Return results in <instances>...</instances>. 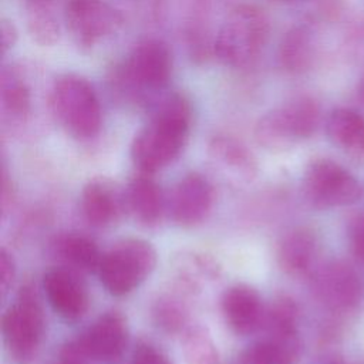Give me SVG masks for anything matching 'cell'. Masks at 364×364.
<instances>
[{"label":"cell","instance_id":"1","mask_svg":"<svg viewBox=\"0 0 364 364\" xmlns=\"http://www.w3.org/2000/svg\"><path fill=\"white\" fill-rule=\"evenodd\" d=\"M192 118V104L183 92L162 95L132 139L131 158L135 166L141 172L154 173L171 165L188 142Z\"/></svg>","mask_w":364,"mask_h":364},{"label":"cell","instance_id":"2","mask_svg":"<svg viewBox=\"0 0 364 364\" xmlns=\"http://www.w3.org/2000/svg\"><path fill=\"white\" fill-rule=\"evenodd\" d=\"M173 55L159 38H144L111 68L109 84L118 98L134 105H152L172 77Z\"/></svg>","mask_w":364,"mask_h":364},{"label":"cell","instance_id":"3","mask_svg":"<svg viewBox=\"0 0 364 364\" xmlns=\"http://www.w3.org/2000/svg\"><path fill=\"white\" fill-rule=\"evenodd\" d=\"M270 21L263 9L243 3L233 7L213 38V54L230 68H250L263 54Z\"/></svg>","mask_w":364,"mask_h":364},{"label":"cell","instance_id":"4","mask_svg":"<svg viewBox=\"0 0 364 364\" xmlns=\"http://www.w3.org/2000/svg\"><path fill=\"white\" fill-rule=\"evenodd\" d=\"M48 108L58 125L75 139H91L102 125V108L94 85L82 75H58L48 92Z\"/></svg>","mask_w":364,"mask_h":364},{"label":"cell","instance_id":"5","mask_svg":"<svg viewBox=\"0 0 364 364\" xmlns=\"http://www.w3.org/2000/svg\"><path fill=\"white\" fill-rule=\"evenodd\" d=\"M320 122V102L310 94H297L259 118L255 139L270 152H283L311 138Z\"/></svg>","mask_w":364,"mask_h":364},{"label":"cell","instance_id":"6","mask_svg":"<svg viewBox=\"0 0 364 364\" xmlns=\"http://www.w3.org/2000/svg\"><path fill=\"white\" fill-rule=\"evenodd\" d=\"M156 262V250L149 242L128 237L102 255L97 273L105 290L119 297L135 290L155 270Z\"/></svg>","mask_w":364,"mask_h":364},{"label":"cell","instance_id":"7","mask_svg":"<svg viewBox=\"0 0 364 364\" xmlns=\"http://www.w3.org/2000/svg\"><path fill=\"white\" fill-rule=\"evenodd\" d=\"M1 334L6 350L16 364L33 361L44 334V314L33 287L23 286L6 309Z\"/></svg>","mask_w":364,"mask_h":364},{"label":"cell","instance_id":"8","mask_svg":"<svg viewBox=\"0 0 364 364\" xmlns=\"http://www.w3.org/2000/svg\"><path fill=\"white\" fill-rule=\"evenodd\" d=\"M301 188L306 200L316 209L351 206L363 196L357 178L330 158H316L307 164Z\"/></svg>","mask_w":364,"mask_h":364},{"label":"cell","instance_id":"9","mask_svg":"<svg viewBox=\"0 0 364 364\" xmlns=\"http://www.w3.org/2000/svg\"><path fill=\"white\" fill-rule=\"evenodd\" d=\"M64 21L74 44L82 51H91L115 34L124 18L107 0H67Z\"/></svg>","mask_w":364,"mask_h":364},{"label":"cell","instance_id":"10","mask_svg":"<svg viewBox=\"0 0 364 364\" xmlns=\"http://www.w3.org/2000/svg\"><path fill=\"white\" fill-rule=\"evenodd\" d=\"M363 279L350 263L331 260L313 274V291L320 304L331 313L354 311L363 297Z\"/></svg>","mask_w":364,"mask_h":364},{"label":"cell","instance_id":"11","mask_svg":"<svg viewBox=\"0 0 364 364\" xmlns=\"http://www.w3.org/2000/svg\"><path fill=\"white\" fill-rule=\"evenodd\" d=\"M215 203V189L208 178L199 172L183 175L172 189L169 212L172 220L182 228L202 223Z\"/></svg>","mask_w":364,"mask_h":364},{"label":"cell","instance_id":"12","mask_svg":"<svg viewBox=\"0 0 364 364\" xmlns=\"http://www.w3.org/2000/svg\"><path fill=\"white\" fill-rule=\"evenodd\" d=\"M78 341L90 360L114 364L122 358L129 343L127 318L119 311H107L78 337Z\"/></svg>","mask_w":364,"mask_h":364},{"label":"cell","instance_id":"13","mask_svg":"<svg viewBox=\"0 0 364 364\" xmlns=\"http://www.w3.org/2000/svg\"><path fill=\"white\" fill-rule=\"evenodd\" d=\"M43 287L51 309L68 323L81 320L90 306L82 282L68 269L54 267L44 273Z\"/></svg>","mask_w":364,"mask_h":364},{"label":"cell","instance_id":"14","mask_svg":"<svg viewBox=\"0 0 364 364\" xmlns=\"http://www.w3.org/2000/svg\"><path fill=\"white\" fill-rule=\"evenodd\" d=\"M222 314L229 328L239 336L252 334L264 317V309L259 291L245 283H237L225 290L220 300Z\"/></svg>","mask_w":364,"mask_h":364},{"label":"cell","instance_id":"15","mask_svg":"<svg viewBox=\"0 0 364 364\" xmlns=\"http://www.w3.org/2000/svg\"><path fill=\"white\" fill-rule=\"evenodd\" d=\"M318 255V239L306 226L286 232L277 243L276 259L279 267L289 276L300 277L311 273Z\"/></svg>","mask_w":364,"mask_h":364},{"label":"cell","instance_id":"16","mask_svg":"<svg viewBox=\"0 0 364 364\" xmlns=\"http://www.w3.org/2000/svg\"><path fill=\"white\" fill-rule=\"evenodd\" d=\"M326 134L353 164H364V114L348 107L334 108L326 119Z\"/></svg>","mask_w":364,"mask_h":364},{"label":"cell","instance_id":"17","mask_svg":"<svg viewBox=\"0 0 364 364\" xmlns=\"http://www.w3.org/2000/svg\"><path fill=\"white\" fill-rule=\"evenodd\" d=\"M316 58L317 41L310 26L297 24L283 34L277 48V61L286 74L304 75L314 67Z\"/></svg>","mask_w":364,"mask_h":364},{"label":"cell","instance_id":"18","mask_svg":"<svg viewBox=\"0 0 364 364\" xmlns=\"http://www.w3.org/2000/svg\"><path fill=\"white\" fill-rule=\"evenodd\" d=\"M125 205L134 219L144 226H155L164 213L165 202L161 186L151 173L135 175L125 192Z\"/></svg>","mask_w":364,"mask_h":364},{"label":"cell","instance_id":"19","mask_svg":"<svg viewBox=\"0 0 364 364\" xmlns=\"http://www.w3.org/2000/svg\"><path fill=\"white\" fill-rule=\"evenodd\" d=\"M81 209L84 218L92 226H108L122 212V199L114 185L102 178L90 181L81 193Z\"/></svg>","mask_w":364,"mask_h":364},{"label":"cell","instance_id":"20","mask_svg":"<svg viewBox=\"0 0 364 364\" xmlns=\"http://www.w3.org/2000/svg\"><path fill=\"white\" fill-rule=\"evenodd\" d=\"M210 158L226 172L243 181L253 179L257 172V162L250 149L230 135H215L208 146Z\"/></svg>","mask_w":364,"mask_h":364},{"label":"cell","instance_id":"21","mask_svg":"<svg viewBox=\"0 0 364 364\" xmlns=\"http://www.w3.org/2000/svg\"><path fill=\"white\" fill-rule=\"evenodd\" d=\"M0 104L3 115L14 122H24L31 114V88L21 71L14 65L1 68Z\"/></svg>","mask_w":364,"mask_h":364},{"label":"cell","instance_id":"22","mask_svg":"<svg viewBox=\"0 0 364 364\" xmlns=\"http://www.w3.org/2000/svg\"><path fill=\"white\" fill-rule=\"evenodd\" d=\"M301 355V340L266 337L249 344L239 357L240 364H297Z\"/></svg>","mask_w":364,"mask_h":364},{"label":"cell","instance_id":"23","mask_svg":"<svg viewBox=\"0 0 364 364\" xmlns=\"http://www.w3.org/2000/svg\"><path fill=\"white\" fill-rule=\"evenodd\" d=\"M299 306L289 296L276 297L264 311L263 323L267 337L279 340H294L299 336Z\"/></svg>","mask_w":364,"mask_h":364},{"label":"cell","instance_id":"24","mask_svg":"<svg viewBox=\"0 0 364 364\" xmlns=\"http://www.w3.org/2000/svg\"><path fill=\"white\" fill-rule=\"evenodd\" d=\"M57 252L73 267L81 272H98L102 253L98 246L81 235H65L57 242Z\"/></svg>","mask_w":364,"mask_h":364},{"label":"cell","instance_id":"25","mask_svg":"<svg viewBox=\"0 0 364 364\" xmlns=\"http://www.w3.org/2000/svg\"><path fill=\"white\" fill-rule=\"evenodd\" d=\"M26 26L31 40L41 47H51L60 38L58 20L44 1L30 0L26 13Z\"/></svg>","mask_w":364,"mask_h":364},{"label":"cell","instance_id":"26","mask_svg":"<svg viewBox=\"0 0 364 364\" xmlns=\"http://www.w3.org/2000/svg\"><path fill=\"white\" fill-rule=\"evenodd\" d=\"M182 354L186 364H222L218 346L202 326H189L183 331Z\"/></svg>","mask_w":364,"mask_h":364},{"label":"cell","instance_id":"27","mask_svg":"<svg viewBox=\"0 0 364 364\" xmlns=\"http://www.w3.org/2000/svg\"><path fill=\"white\" fill-rule=\"evenodd\" d=\"M154 323L168 334L185 331L188 323V310L181 299L165 294L161 296L152 306Z\"/></svg>","mask_w":364,"mask_h":364},{"label":"cell","instance_id":"28","mask_svg":"<svg viewBox=\"0 0 364 364\" xmlns=\"http://www.w3.org/2000/svg\"><path fill=\"white\" fill-rule=\"evenodd\" d=\"M348 247L355 262L364 266V212L354 215L347 226Z\"/></svg>","mask_w":364,"mask_h":364},{"label":"cell","instance_id":"29","mask_svg":"<svg viewBox=\"0 0 364 364\" xmlns=\"http://www.w3.org/2000/svg\"><path fill=\"white\" fill-rule=\"evenodd\" d=\"M131 364H173V363L156 346L148 341H139L132 351Z\"/></svg>","mask_w":364,"mask_h":364},{"label":"cell","instance_id":"30","mask_svg":"<svg viewBox=\"0 0 364 364\" xmlns=\"http://www.w3.org/2000/svg\"><path fill=\"white\" fill-rule=\"evenodd\" d=\"M90 357L82 350L78 338L65 343L57 357V364H88Z\"/></svg>","mask_w":364,"mask_h":364},{"label":"cell","instance_id":"31","mask_svg":"<svg viewBox=\"0 0 364 364\" xmlns=\"http://www.w3.org/2000/svg\"><path fill=\"white\" fill-rule=\"evenodd\" d=\"M16 277V263L13 256L3 247L0 250V283L1 291L6 294L9 289L13 286Z\"/></svg>","mask_w":364,"mask_h":364},{"label":"cell","instance_id":"32","mask_svg":"<svg viewBox=\"0 0 364 364\" xmlns=\"http://www.w3.org/2000/svg\"><path fill=\"white\" fill-rule=\"evenodd\" d=\"M0 37H1V54L6 55L17 43L18 31L14 23L9 18H1L0 23Z\"/></svg>","mask_w":364,"mask_h":364},{"label":"cell","instance_id":"33","mask_svg":"<svg viewBox=\"0 0 364 364\" xmlns=\"http://www.w3.org/2000/svg\"><path fill=\"white\" fill-rule=\"evenodd\" d=\"M347 44L353 48L364 47V18L351 26L350 31L347 33Z\"/></svg>","mask_w":364,"mask_h":364},{"label":"cell","instance_id":"34","mask_svg":"<svg viewBox=\"0 0 364 364\" xmlns=\"http://www.w3.org/2000/svg\"><path fill=\"white\" fill-rule=\"evenodd\" d=\"M357 97L364 104V73H363V75H361V78L357 84Z\"/></svg>","mask_w":364,"mask_h":364},{"label":"cell","instance_id":"35","mask_svg":"<svg viewBox=\"0 0 364 364\" xmlns=\"http://www.w3.org/2000/svg\"><path fill=\"white\" fill-rule=\"evenodd\" d=\"M33 1H44V3H48V1H53V0H33Z\"/></svg>","mask_w":364,"mask_h":364},{"label":"cell","instance_id":"36","mask_svg":"<svg viewBox=\"0 0 364 364\" xmlns=\"http://www.w3.org/2000/svg\"><path fill=\"white\" fill-rule=\"evenodd\" d=\"M282 1H296V0H282Z\"/></svg>","mask_w":364,"mask_h":364}]
</instances>
